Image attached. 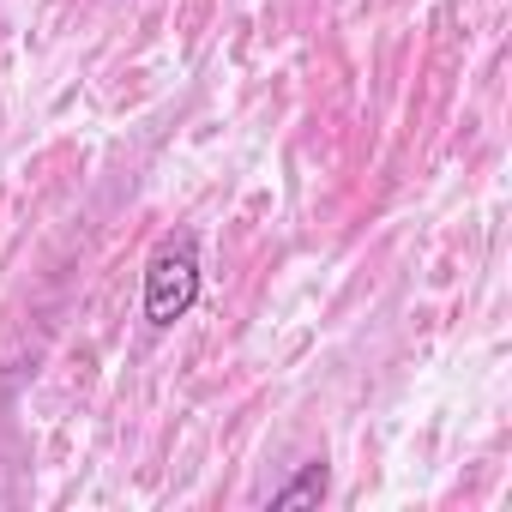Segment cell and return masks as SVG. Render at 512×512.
<instances>
[{
	"mask_svg": "<svg viewBox=\"0 0 512 512\" xmlns=\"http://www.w3.org/2000/svg\"><path fill=\"white\" fill-rule=\"evenodd\" d=\"M199 235H169L157 253H151V266H145V326H157V332H169L175 320H187L193 314V302H199Z\"/></svg>",
	"mask_w": 512,
	"mask_h": 512,
	"instance_id": "obj_1",
	"label": "cell"
},
{
	"mask_svg": "<svg viewBox=\"0 0 512 512\" xmlns=\"http://www.w3.org/2000/svg\"><path fill=\"white\" fill-rule=\"evenodd\" d=\"M314 500H326V464H302V476L272 494V506H314Z\"/></svg>",
	"mask_w": 512,
	"mask_h": 512,
	"instance_id": "obj_2",
	"label": "cell"
}]
</instances>
